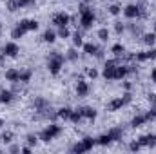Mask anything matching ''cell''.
<instances>
[{
  "instance_id": "5",
  "label": "cell",
  "mask_w": 156,
  "mask_h": 154,
  "mask_svg": "<svg viewBox=\"0 0 156 154\" xmlns=\"http://www.w3.org/2000/svg\"><path fill=\"white\" fill-rule=\"evenodd\" d=\"M4 55H8V56H16V55H18V45H16V44H5Z\"/></svg>"
},
{
  "instance_id": "14",
  "label": "cell",
  "mask_w": 156,
  "mask_h": 154,
  "mask_svg": "<svg viewBox=\"0 0 156 154\" xmlns=\"http://www.w3.org/2000/svg\"><path fill=\"white\" fill-rule=\"evenodd\" d=\"M44 40L45 42H55V33L53 31H45L44 33Z\"/></svg>"
},
{
  "instance_id": "25",
  "label": "cell",
  "mask_w": 156,
  "mask_h": 154,
  "mask_svg": "<svg viewBox=\"0 0 156 154\" xmlns=\"http://www.w3.org/2000/svg\"><path fill=\"white\" fill-rule=\"evenodd\" d=\"M113 51L116 53V55H120V53H124V47H122V45H114V47H113Z\"/></svg>"
},
{
  "instance_id": "4",
  "label": "cell",
  "mask_w": 156,
  "mask_h": 154,
  "mask_svg": "<svg viewBox=\"0 0 156 154\" xmlns=\"http://www.w3.org/2000/svg\"><path fill=\"white\" fill-rule=\"evenodd\" d=\"M20 27L24 31H33V29L38 27V22L36 20H22V22H20Z\"/></svg>"
},
{
  "instance_id": "28",
  "label": "cell",
  "mask_w": 156,
  "mask_h": 154,
  "mask_svg": "<svg viewBox=\"0 0 156 154\" xmlns=\"http://www.w3.org/2000/svg\"><path fill=\"white\" fill-rule=\"evenodd\" d=\"M33 2V0H18V5H24V4H29Z\"/></svg>"
},
{
  "instance_id": "17",
  "label": "cell",
  "mask_w": 156,
  "mask_h": 154,
  "mask_svg": "<svg viewBox=\"0 0 156 154\" xmlns=\"http://www.w3.org/2000/svg\"><path fill=\"white\" fill-rule=\"evenodd\" d=\"M84 49H85V53H87V55H93V53L96 51V47H94L93 44H85V47H84Z\"/></svg>"
},
{
  "instance_id": "6",
  "label": "cell",
  "mask_w": 156,
  "mask_h": 154,
  "mask_svg": "<svg viewBox=\"0 0 156 154\" xmlns=\"http://www.w3.org/2000/svg\"><path fill=\"white\" fill-rule=\"evenodd\" d=\"M67 22H69V18H67V15H64V13H58V15H55V18H53V24H56L58 27L65 25Z\"/></svg>"
},
{
  "instance_id": "20",
  "label": "cell",
  "mask_w": 156,
  "mask_h": 154,
  "mask_svg": "<svg viewBox=\"0 0 156 154\" xmlns=\"http://www.w3.org/2000/svg\"><path fill=\"white\" fill-rule=\"evenodd\" d=\"M144 38H145V44H151V45L154 44V40H156V36H154V35H145Z\"/></svg>"
},
{
  "instance_id": "27",
  "label": "cell",
  "mask_w": 156,
  "mask_h": 154,
  "mask_svg": "<svg viewBox=\"0 0 156 154\" xmlns=\"http://www.w3.org/2000/svg\"><path fill=\"white\" fill-rule=\"evenodd\" d=\"M96 75H98V73H96V69H89V76H91V78H94Z\"/></svg>"
},
{
  "instance_id": "16",
  "label": "cell",
  "mask_w": 156,
  "mask_h": 154,
  "mask_svg": "<svg viewBox=\"0 0 156 154\" xmlns=\"http://www.w3.org/2000/svg\"><path fill=\"white\" fill-rule=\"evenodd\" d=\"M22 35H24V29H22V27H20V25H18V27H16L15 31H13V38H20Z\"/></svg>"
},
{
  "instance_id": "1",
  "label": "cell",
  "mask_w": 156,
  "mask_h": 154,
  "mask_svg": "<svg viewBox=\"0 0 156 154\" xmlns=\"http://www.w3.org/2000/svg\"><path fill=\"white\" fill-rule=\"evenodd\" d=\"M62 62H64V58L56 55V53H53L51 55V62H49V71L53 73V75H56V73L60 71V67H62Z\"/></svg>"
},
{
  "instance_id": "10",
  "label": "cell",
  "mask_w": 156,
  "mask_h": 154,
  "mask_svg": "<svg viewBox=\"0 0 156 154\" xmlns=\"http://www.w3.org/2000/svg\"><path fill=\"white\" fill-rule=\"evenodd\" d=\"M122 105H124V100H122V98H116V100H113V102L109 103V109H111V111H116V109H120Z\"/></svg>"
},
{
  "instance_id": "3",
  "label": "cell",
  "mask_w": 156,
  "mask_h": 154,
  "mask_svg": "<svg viewBox=\"0 0 156 154\" xmlns=\"http://www.w3.org/2000/svg\"><path fill=\"white\" fill-rule=\"evenodd\" d=\"M80 15H82V25H84V27H89V25L93 24V20H94L93 13L87 9V11H84V13H80Z\"/></svg>"
},
{
  "instance_id": "22",
  "label": "cell",
  "mask_w": 156,
  "mask_h": 154,
  "mask_svg": "<svg viewBox=\"0 0 156 154\" xmlns=\"http://www.w3.org/2000/svg\"><path fill=\"white\" fill-rule=\"evenodd\" d=\"M73 42H74V45H82V36H80L78 33H76V35L73 36Z\"/></svg>"
},
{
  "instance_id": "19",
  "label": "cell",
  "mask_w": 156,
  "mask_h": 154,
  "mask_svg": "<svg viewBox=\"0 0 156 154\" xmlns=\"http://www.w3.org/2000/svg\"><path fill=\"white\" fill-rule=\"evenodd\" d=\"M58 35L62 36V38H65V36H69V31L65 29V25H62V27H60V31H58Z\"/></svg>"
},
{
  "instance_id": "29",
  "label": "cell",
  "mask_w": 156,
  "mask_h": 154,
  "mask_svg": "<svg viewBox=\"0 0 156 154\" xmlns=\"http://www.w3.org/2000/svg\"><path fill=\"white\" fill-rule=\"evenodd\" d=\"M69 58L74 60V58H76V53H74V51H69Z\"/></svg>"
},
{
  "instance_id": "30",
  "label": "cell",
  "mask_w": 156,
  "mask_h": 154,
  "mask_svg": "<svg viewBox=\"0 0 156 154\" xmlns=\"http://www.w3.org/2000/svg\"><path fill=\"white\" fill-rule=\"evenodd\" d=\"M27 142H29V143H35V142H36V138H35V136H29V138H27Z\"/></svg>"
},
{
  "instance_id": "33",
  "label": "cell",
  "mask_w": 156,
  "mask_h": 154,
  "mask_svg": "<svg viewBox=\"0 0 156 154\" xmlns=\"http://www.w3.org/2000/svg\"><path fill=\"white\" fill-rule=\"evenodd\" d=\"M2 123H4V122H2V120H0V127H2Z\"/></svg>"
},
{
  "instance_id": "2",
  "label": "cell",
  "mask_w": 156,
  "mask_h": 154,
  "mask_svg": "<svg viewBox=\"0 0 156 154\" xmlns=\"http://www.w3.org/2000/svg\"><path fill=\"white\" fill-rule=\"evenodd\" d=\"M58 131H60V129H58L56 125H51L47 131H44V132H42V140H45V142H49V140H51L53 136H55V134H58Z\"/></svg>"
},
{
  "instance_id": "23",
  "label": "cell",
  "mask_w": 156,
  "mask_h": 154,
  "mask_svg": "<svg viewBox=\"0 0 156 154\" xmlns=\"http://www.w3.org/2000/svg\"><path fill=\"white\" fill-rule=\"evenodd\" d=\"M69 118L73 120V122H78V120L82 118V114H80V112H71V116H69Z\"/></svg>"
},
{
  "instance_id": "31",
  "label": "cell",
  "mask_w": 156,
  "mask_h": 154,
  "mask_svg": "<svg viewBox=\"0 0 156 154\" xmlns=\"http://www.w3.org/2000/svg\"><path fill=\"white\" fill-rule=\"evenodd\" d=\"M138 147H140V143H133V145H131V149H133V151H136Z\"/></svg>"
},
{
  "instance_id": "11",
  "label": "cell",
  "mask_w": 156,
  "mask_h": 154,
  "mask_svg": "<svg viewBox=\"0 0 156 154\" xmlns=\"http://www.w3.org/2000/svg\"><path fill=\"white\" fill-rule=\"evenodd\" d=\"M5 78L8 80H11V82H16V80H20V73H16V71H8L5 73Z\"/></svg>"
},
{
  "instance_id": "21",
  "label": "cell",
  "mask_w": 156,
  "mask_h": 154,
  "mask_svg": "<svg viewBox=\"0 0 156 154\" xmlns=\"http://www.w3.org/2000/svg\"><path fill=\"white\" fill-rule=\"evenodd\" d=\"M107 35H109V33H107V29H100V31H98L100 40H107Z\"/></svg>"
},
{
  "instance_id": "24",
  "label": "cell",
  "mask_w": 156,
  "mask_h": 154,
  "mask_svg": "<svg viewBox=\"0 0 156 154\" xmlns=\"http://www.w3.org/2000/svg\"><path fill=\"white\" fill-rule=\"evenodd\" d=\"M109 11L113 13V15H118V13H120V8H118V5H111Z\"/></svg>"
},
{
  "instance_id": "18",
  "label": "cell",
  "mask_w": 156,
  "mask_h": 154,
  "mask_svg": "<svg viewBox=\"0 0 156 154\" xmlns=\"http://www.w3.org/2000/svg\"><path fill=\"white\" fill-rule=\"evenodd\" d=\"M29 78H31V73L25 71V73H22V75H20V82H27Z\"/></svg>"
},
{
  "instance_id": "15",
  "label": "cell",
  "mask_w": 156,
  "mask_h": 154,
  "mask_svg": "<svg viewBox=\"0 0 156 154\" xmlns=\"http://www.w3.org/2000/svg\"><path fill=\"white\" fill-rule=\"evenodd\" d=\"M58 116H60V118H69V116H71V111H69V109H60V111H58Z\"/></svg>"
},
{
  "instance_id": "7",
  "label": "cell",
  "mask_w": 156,
  "mask_h": 154,
  "mask_svg": "<svg viewBox=\"0 0 156 154\" xmlns=\"http://www.w3.org/2000/svg\"><path fill=\"white\" fill-rule=\"evenodd\" d=\"M138 8L136 5H127L125 8V16H129V18H134V16H138Z\"/></svg>"
},
{
  "instance_id": "12",
  "label": "cell",
  "mask_w": 156,
  "mask_h": 154,
  "mask_svg": "<svg viewBox=\"0 0 156 154\" xmlns=\"http://www.w3.org/2000/svg\"><path fill=\"white\" fill-rule=\"evenodd\" d=\"M76 91H78V94H80V96L87 94V85H85V82H78V87H76Z\"/></svg>"
},
{
  "instance_id": "32",
  "label": "cell",
  "mask_w": 156,
  "mask_h": 154,
  "mask_svg": "<svg viewBox=\"0 0 156 154\" xmlns=\"http://www.w3.org/2000/svg\"><path fill=\"white\" fill-rule=\"evenodd\" d=\"M151 76H153V80H154V82H156V69L153 71V75H151Z\"/></svg>"
},
{
  "instance_id": "9",
  "label": "cell",
  "mask_w": 156,
  "mask_h": 154,
  "mask_svg": "<svg viewBox=\"0 0 156 154\" xmlns=\"http://www.w3.org/2000/svg\"><path fill=\"white\" fill-rule=\"evenodd\" d=\"M80 114L85 116V118H94V114H96V112H94V109H91V107H84V109L80 111Z\"/></svg>"
},
{
  "instance_id": "13",
  "label": "cell",
  "mask_w": 156,
  "mask_h": 154,
  "mask_svg": "<svg viewBox=\"0 0 156 154\" xmlns=\"http://www.w3.org/2000/svg\"><path fill=\"white\" fill-rule=\"evenodd\" d=\"M11 98H13V94L9 91H2L0 92V102H11Z\"/></svg>"
},
{
  "instance_id": "34",
  "label": "cell",
  "mask_w": 156,
  "mask_h": 154,
  "mask_svg": "<svg viewBox=\"0 0 156 154\" xmlns=\"http://www.w3.org/2000/svg\"><path fill=\"white\" fill-rule=\"evenodd\" d=\"M85 2H89V0H85Z\"/></svg>"
},
{
  "instance_id": "26",
  "label": "cell",
  "mask_w": 156,
  "mask_h": 154,
  "mask_svg": "<svg viewBox=\"0 0 156 154\" xmlns=\"http://www.w3.org/2000/svg\"><path fill=\"white\" fill-rule=\"evenodd\" d=\"M2 140H4L5 143H8V142H11V134H9V132H8V134H4V136H2Z\"/></svg>"
},
{
  "instance_id": "8",
  "label": "cell",
  "mask_w": 156,
  "mask_h": 154,
  "mask_svg": "<svg viewBox=\"0 0 156 154\" xmlns=\"http://www.w3.org/2000/svg\"><path fill=\"white\" fill-rule=\"evenodd\" d=\"M140 145H156V136H144L140 138Z\"/></svg>"
}]
</instances>
